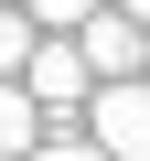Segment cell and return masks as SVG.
Masks as SVG:
<instances>
[{"mask_svg":"<svg viewBox=\"0 0 150 161\" xmlns=\"http://www.w3.org/2000/svg\"><path fill=\"white\" fill-rule=\"evenodd\" d=\"M86 140H97L107 161H150V75H139V86H97V97H86Z\"/></svg>","mask_w":150,"mask_h":161,"instance_id":"cell-1","label":"cell"},{"mask_svg":"<svg viewBox=\"0 0 150 161\" xmlns=\"http://www.w3.org/2000/svg\"><path fill=\"white\" fill-rule=\"evenodd\" d=\"M22 97H32V108H86V97H97V75H86V54H75V32H43V43H32Z\"/></svg>","mask_w":150,"mask_h":161,"instance_id":"cell-2","label":"cell"},{"mask_svg":"<svg viewBox=\"0 0 150 161\" xmlns=\"http://www.w3.org/2000/svg\"><path fill=\"white\" fill-rule=\"evenodd\" d=\"M75 54H86V75H97V86H139V64H150V32H139L129 11H97L86 32H75Z\"/></svg>","mask_w":150,"mask_h":161,"instance_id":"cell-3","label":"cell"},{"mask_svg":"<svg viewBox=\"0 0 150 161\" xmlns=\"http://www.w3.org/2000/svg\"><path fill=\"white\" fill-rule=\"evenodd\" d=\"M32 150H43V108L22 86H0V161H32Z\"/></svg>","mask_w":150,"mask_h":161,"instance_id":"cell-4","label":"cell"},{"mask_svg":"<svg viewBox=\"0 0 150 161\" xmlns=\"http://www.w3.org/2000/svg\"><path fill=\"white\" fill-rule=\"evenodd\" d=\"M32 43H43V32H32L22 11H11V0H0V86H22V64H32Z\"/></svg>","mask_w":150,"mask_h":161,"instance_id":"cell-5","label":"cell"},{"mask_svg":"<svg viewBox=\"0 0 150 161\" xmlns=\"http://www.w3.org/2000/svg\"><path fill=\"white\" fill-rule=\"evenodd\" d=\"M97 11H107V0H22V22H32V32H86Z\"/></svg>","mask_w":150,"mask_h":161,"instance_id":"cell-6","label":"cell"},{"mask_svg":"<svg viewBox=\"0 0 150 161\" xmlns=\"http://www.w3.org/2000/svg\"><path fill=\"white\" fill-rule=\"evenodd\" d=\"M32 161H107V150H97V140H43Z\"/></svg>","mask_w":150,"mask_h":161,"instance_id":"cell-7","label":"cell"},{"mask_svg":"<svg viewBox=\"0 0 150 161\" xmlns=\"http://www.w3.org/2000/svg\"><path fill=\"white\" fill-rule=\"evenodd\" d=\"M107 11H129V22H139V32H150V0H107Z\"/></svg>","mask_w":150,"mask_h":161,"instance_id":"cell-8","label":"cell"}]
</instances>
